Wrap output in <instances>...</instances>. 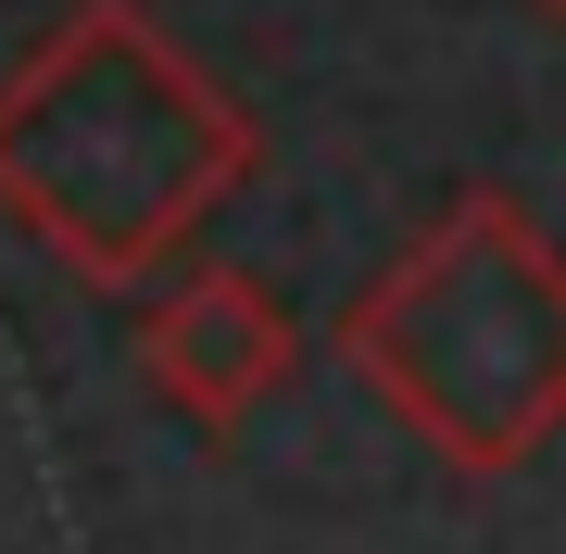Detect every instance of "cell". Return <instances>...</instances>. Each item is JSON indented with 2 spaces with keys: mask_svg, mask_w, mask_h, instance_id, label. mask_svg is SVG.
<instances>
[{
  "mask_svg": "<svg viewBox=\"0 0 566 554\" xmlns=\"http://www.w3.org/2000/svg\"><path fill=\"white\" fill-rule=\"evenodd\" d=\"M252 114L139 0H76L0 76V215L88 290H151L252 177Z\"/></svg>",
  "mask_w": 566,
  "mask_h": 554,
  "instance_id": "obj_1",
  "label": "cell"
},
{
  "mask_svg": "<svg viewBox=\"0 0 566 554\" xmlns=\"http://www.w3.org/2000/svg\"><path fill=\"white\" fill-rule=\"evenodd\" d=\"M340 366L465 479H504L566 429V252L516 189H465L340 315Z\"/></svg>",
  "mask_w": 566,
  "mask_h": 554,
  "instance_id": "obj_2",
  "label": "cell"
},
{
  "mask_svg": "<svg viewBox=\"0 0 566 554\" xmlns=\"http://www.w3.org/2000/svg\"><path fill=\"white\" fill-rule=\"evenodd\" d=\"M290 353H303V328H290V303L240 265H189L164 303L139 315V390L164 416H189V429H240V416L277 404Z\"/></svg>",
  "mask_w": 566,
  "mask_h": 554,
  "instance_id": "obj_3",
  "label": "cell"
},
{
  "mask_svg": "<svg viewBox=\"0 0 566 554\" xmlns=\"http://www.w3.org/2000/svg\"><path fill=\"white\" fill-rule=\"evenodd\" d=\"M542 13H566V0H542Z\"/></svg>",
  "mask_w": 566,
  "mask_h": 554,
  "instance_id": "obj_4",
  "label": "cell"
}]
</instances>
